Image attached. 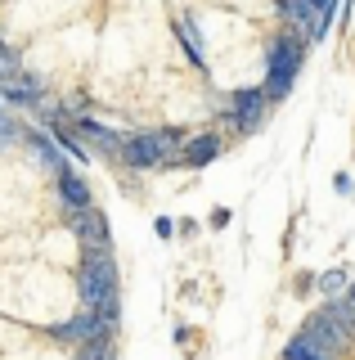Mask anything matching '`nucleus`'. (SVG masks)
Wrapping results in <instances>:
<instances>
[{"instance_id": "1", "label": "nucleus", "mask_w": 355, "mask_h": 360, "mask_svg": "<svg viewBox=\"0 0 355 360\" xmlns=\"http://www.w3.org/2000/svg\"><path fill=\"white\" fill-rule=\"evenodd\" d=\"M302 59H306V41L297 37V32H279V37L270 41V54H265V86H261L270 104H279V99L293 95Z\"/></svg>"}, {"instance_id": "2", "label": "nucleus", "mask_w": 355, "mask_h": 360, "mask_svg": "<svg viewBox=\"0 0 355 360\" xmlns=\"http://www.w3.org/2000/svg\"><path fill=\"white\" fill-rule=\"evenodd\" d=\"M117 262L113 248H81V262H76V292H81L86 311H99L108 297H117Z\"/></svg>"}, {"instance_id": "3", "label": "nucleus", "mask_w": 355, "mask_h": 360, "mask_svg": "<svg viewBox=\"0 0 355 360\" xmlns=\"http://www.w3.org/2000/svg\"><path fill=\"white\" fill-rule=\"evenodd\" d=\"M265 108H270L265 90L248 86V90H234V99H229V108H220V117H225V127H234L239 135H252L265 122Z\"/></svg>"}, {"instance_id": "4", "label": "nucleus", "mask_w": 355, "mask_h": 360, "mask_svg": "<svg viewBox=\"0 0 355 360\" xmlns=\"http://www.w3.org/2000/svg\"><path fill=\"white\" fill-rule=\"evenodd\" d=\"M68 217V230L76 234V243L81 248H113V230H108V217L95 207H72V212H63Z\"/></svg>"}, {"instance_id": "5", "label": "nucleus", "mask_w": 355, "mask_h": 360, "mask_svg": "<svg viewBox=\"0 0 355 360\" xmlns=\"http://www.w3.org/2000/svg\"><path fill=\"white\" fill-rule=\"evenodd\" d=\"M50 338L54 342H68V347H81V342H91V338H113V329H108L95 311H81V315H72V320L54 324Z\"/></svg>"}, {"instance_id": "6", "label": "nucleus", "mask_w": 355, "mask_h": 360, "mask_svg": "<svg viewBox=\"0 0 355 360\" xmlns=\"http://www.w3.org/2000/svg\"><path fill=\"white\" fill-rule=\"evenodd\" d=\"M121 162H126L130 172H153V167H162V144H158V131L126 135V149H121Z\"/></svg>"}, {"instance_id": "7", "label": "nucleus", "mask_w": 355, "mask_h": 360, "mask_svg": "<svg viewBox=\"0 0 355 360\" xmlns=\"http://www.w3.org/2000/svg\"><path fill=\"white\" fill-rule=\"evenodd\" d=\"M76 135H81V144H91L95 153H104L108 162H121V149H126V135H117V131L99 127V122H91V117H76Z\"/></svg>"}, {"instance_id": "8", "label": "nucleus", "mask_w": 355, "mask_h": 360, "mask_svg": "<svg viewBox=\"0 0 355 360\" xmlns=\"http://www.w3.org/2000/svg\"><path fill=\"white\" fill-rule=\"evenodd\" d=\"M279 14L293 22V32L302 41H324V32H328V22L315 14V9L306 5V0H279Z\"/></svg>"}, {"instance_id": "9", "label": "nucleus", "mask_w": 355, "mask_h": 360, "mask_svg": "<svg viewBox=\"0 0 355 360\" xmlns=\"http://www.w3.org/2000/svg\"><path fill=\"white\" fill-rule=\"evenodd\" d=\"M46 99V86L36 82V72H18V77H9V82H0V104H18V108H32V104H41Z\"/></svg>"}, {"instance_id": "10", "label": "nucleus", "mask_w": 355, "mask_h": 360, "mask_svg": "<svg viewBox=\"0 0 355 360\" xmlns=\"http://www.w3.org/2000/svg\"><path fill=\"white\" fill-rule=\"evenodd\" d=\"M306 333L315 338V342H324L333 356H342V352H347V347H351V333H347V329H337V324H333L324 311H315V315H310V320H306Z\"/></svg>"}, {"instance_id": "11", "label": "nucleus", "mask_w": 355, "mask_h": 360, "mask_svg": "<svg viewBox=\"0 0 355 360\" xmlns=\"http://www.w3.org/2000/svg\"><path fill=\"white\" fill-rule=\"evenodd\" d=\"M18 140H23L27 149H32V158H36L41 167H50L54 176H59L63 167H68V162H63V153H59V144H54V135H46V131H23Z\"/></svg>"}, {"instance_id": "12", "label": "nucleus", "mask_w": 355, "mask_h": 360, "mask_svg": "<svg viewBox=\"0 0 355 360\" xmlns=\"http://www.w3.org/2000/svg\"><path fill=\"white\" fill-rule=\"evenodd\" d=\"M59 198H63V212H72V207H91V185H86L81 176L72 172V167H63L59 176Z\"/></svg>"}, {"instance_id": "13", "label": "nucleus", "mask_w": 355, "mask_h": 360, "mask_svg": "<svg viewBox=\"0 0 355 360\" xmlns=\"http://www.w3.org/2000/svg\"><path fill=\"white\" fill-rule=\"evenodd\" d=\"M220 149H225V144H220V135H194V140H185V167H207V162H216L220 158Z\"/></svg>"}, {"instance_id": "14", "label": "nucleus", "mask_w": 355, "mask_h": 360, "mask_svg": "<svg viewBox=\"0 0 355 360\" xmlns=\"http://www.w3.org/2000/svg\"><path fill=\"white\" fill-rule=\"evenodd\" d=\"M283 360H337V356H333L324 342H315V338H310V333L302 329V333H293V338H288Z\"/></svg>"}, {"instance_id": "15", "label": "nucleus", "mask_w": 355, "mask_h": 360, "mask_svg": "<svg viewBox=\"0 0 355 360\" xmlns=\"http://www.w3.org/2000/svg\"><path fill=\"white\" fill-rule=\"evenodd\" d=\"M50 135H54V144H59V149L68 153V158H76V162H86V158H91V149L81 144V135H76L72 122H63V117H59V122L50 127Z\"/></svg>"}, {"instance_id": "16", "label": "nucleus", "mask_w": 355, "mask_h": 360, "mask_svg": "<svg viewBox=\"0 0 355 360\" xmlns=\"http://www.w3.org/2000/svg\"><path fill=\"white\" fill-rule=\"evenodd\" d=\"M175 37H180V45H185V54H189L194 68H207V54H203V41H198L194 18H180V22H175Z\"/></svg>"}, {"instance_id": "17", "label": "nucleus", "mask_w": 355, "mask_h": 360, "mask_svg": "<svg viewBox=\"0 0 355 360\" xmlns=\"http://www.w3.org/2000/svg\"><path fill=\"white\" fill-rule=\"evenodd\" d=\"M324 315L337 324V329H347V333L355 338V302H351V297H333L328 307H324Z\"/></svg>"}, {"instance_id": "18", "label": "nucleus", "mask_w": 355, "mask_h": 360, "mask_svg": "<svg viewBox=\"0 0 355 360\" xmlns=\"http://www.w3.org/2000/svg\"><path fill=\"white\" fill-rule=\"evenodd\" d=\"M76 360H117L113 338H91V342H81L76 347Z\"/></svg>"}, {"instance_id": "19", "label": "nucleus", "mask_w": 355, "mask_h": 360, "mask_svg": "<svg viewBox=\"0 0 355 360\" xmlns=\"http://www.w3.org/2000/svg\"><path fill=\"white\" fill-rule=\"evenodd\" d=\"M18 72H23V59H18V50L0 41V82H9V77H18Z\"/></svg>"}, {"instance_id": "20", "label": "nucleus", "mask_w": 355, "mask_h": 360, "mask_svg": "<svg viewBox=\"0 0 355 360\" xmlns=\"http://www.w3.org/2000/svg\"><path fill=\"white\" fill-rule=\"evenodd\" d=\"M315 284H319V292H324V297H342V288H347V275H342V270H324Z\"/></svg>"}, {"instance_id": "21", "label": "nucleus", "mask_w": 355, "mask_h": 360, "mask_svg": "<svg viewBox=\"0 0 355 360\" xmlns=\"http://www.w3.org/2000/svg\"><path fill=\"white\" fill-rule=\"evenodd\" d=\"M306 5H310V9H315L319 18L328 22V18H333V9H337V0H306Z\"/></svg>"}, {"instance_id": "22", "label": "nucleus", "mask_w": 355, "mask_h": 360, "mask_svg": "<svg viewBox=\"0 0 355 360\" xmlns=\"http://www.w3.org/2000/svg\"><path fill=\"white\" fill-rule=\"evenodd\" d=\"M207 225H212V230H225V225H229V207H216L212 217H207Z\"/></svg>"}, {"instance_id": "23", "label": "nucleus", "mask_w": 355, "mask_h": 360, "mask_svg": "<svg viewBox=\"0 0 355 360\" xmlns=\"http://www.w3.org/2000/svg\"><path fill=\"white\" fill-rule=\"evenodd\" d=\"M153 230H158V234H162V239H171V234H175V221H166V217H162L158 225H153Z\"/></svg>"}, {"instance_id": "24", "label": "nucleus", "mask_w": 355, "mask_h": 360, "mask_svg": "<svg viewBox=\"0 0 355 360\" xmlns=\"http://www.w3.org/2000/svg\"><path fill=\"white\" fill-rule=\"evenodd\" d=\"M347 297H351V302H355V284H351V292H347Z\"/></svg>"}, {"instance_id": "25", "label": "nucleus", "mask_w": 355, "mask_h": 360, "mask_svg": "<svg viewBox=\"0 0 355 360\" xmlns=\"http://www.w3.org/2000/svg\"><path fill=\"white\" fill-rule=\"evenodd\" d=\"M0 41H5V37H0Z\"/></svg>"}]
</instances>
